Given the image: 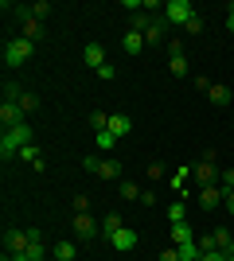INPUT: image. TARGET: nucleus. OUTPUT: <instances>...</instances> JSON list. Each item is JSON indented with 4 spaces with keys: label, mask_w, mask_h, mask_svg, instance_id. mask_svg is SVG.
Returning a JSON list of instances; mask_svg holds the SVG:
<instances>
[{
    "label": "nucleus",
    "mask_w": 234,
    "mask_h": 261,
    "mask_svg": "<svg viewBox=\"0 0 234 261\" xmlns=\"http://www.w3.org/2000/svg\"><path fill=\"white\" fill-rule=\"evenodd\" d=\"M28 246H32L28 230H8L4 234V253H28Z\"/></svg>",
    "instance_id": "nucleus-7"
},
{
    "label": "nucleus",
    "mask_w": 234,
    "mask_h": 261,
    "mask_svg": "<svg viewBox=\"0 0 234 261\" xmlns=\"http://www.w3.org/2000/svg\"><path fill=\"white\" fill-rule=\"evenodd\" d=\"M160 261H179V253H176V246H172V250H164V253H160Z\"/></svg>",
    "instance_id": "nucleus-35"
},
{
    "label": "nucleus",
    "mask_w": 234,
    "mask_h": 261,
    "mask_svg": "<svg viewBox=\"0 0 234 261\" xmlns=\"http://www.w3.org/2000/svg\"><path fill=\"white\" fill-rule=\"evenodd\" d=\"M82 168H86V172H94V175H101V179H117V172H121V164L110 160V156H106V160H101V156H86V160H82Z\"/></svg>",
    "instance_id": "nucleus-4"
},
{
    "label": "nucleus",
    "mask_w": 234,
    "mask_h": 261,
    "mask_svg": "<svg viewBox=\"0 0 234 261\" xmlns=\"http://www.w3.org/2000/svg\"><path fill=\"white\" fill-rule=\"evenodd\" d=\"M12 12H20V16H23V35H28V39H32V43H35V35H43V28H39V20H35L32 12H23V8H12Z\"/></svg>",
    "instance_id": "nucleus-16"
},
{
    "label": "nucleus",
    "mask_w": 234,
    "mask_h": 261,
    "mask_svg": "<svg viewBox=\"0 0 234 261\" xmlns=\"http://www.w3.org/2000/svg\"><path fill=\"white\" fill-rule=\"evenodd\" d=\"M184 215H188V203H172V207H168V218H172V222H184Z\"/></svg>",
    "instance_id": "nucleus-27"
},
{
    "label": "nucleus",
    "mask_w": 234,
    "mask_h": 261,
    "mask_svg": "<svg viewBox=\"0 0 234 261\" xmlns=\"http://www.w3.org/2000/svg\"><path fill=\"white\" fill-rule=\"evenodd\" d=\"M70 230H74V238H82V242H86V238H94V234L101 230V222H98V218H90L86 211H78V215L70 218Z\"/></svg>",
    "instance_id": "nucleus-5"
},
{
    "label": "nucleus",
    "mask_w": 234,
    "mask_h": 261,
    "mask_svg": "<svg viewBox=\"0 0 234 261\" xmlns=\"http://www.w3.org/2000/svg\"><path fill=\"white\" fill-rule=\"evenodd\" d=\"M164 20H168V23H184V28H188V23L195 20L191 0H168V4H164Z\"/></svg>",
    "instance_id": "nucleus-3"
},
{
    "label": "nucleus",
    "mask_w": 234,
    "mask_h": 261,
    "mask_svg": "<svg viewBox=\"0 0 234 261\" xmlns=\"http://www.w3.org/2000/svg\"><path fill=\"white\" fill-rule=\"evenodd\" d=\"M20 109H23V113H32V109H39V101H35L32 94H23V98H20Z\"/></svg>",
    "instance_id": "nucleus-31"
},
{
    "label": "nucleus",
    "mask_w": 234,
    "mask_h": 261,
    "mask_svg": "<svg viewBox=\"0 0 234 261\" xmlns=\"http://www.w3.org/2000/svg\"><path fill=\"white\" fill-rule=\"evenodd\" d=\"M223 203H226V215H234V191H230V195L223 199Z\"/></svg>",
    "instance_id": "nucleus-36"
},
{
    "label": "nucleus",
    "mask_w": 234,
    "mask_h": 261,
    "mask_svg": "<svg viewBox=\"0 0 234 261\" xmlns=\"http://www.w3.org/2000/svg\"><path fill=\"white\" fill-rule=\"evenodd\" d=\"M117 230H121V218H117V215H106V218H101V234H106V238H113Z\"/></svg>",
    "instance_id": "nucleus-20"
},
{
    "label": "nucleus",
    "mask_w": 234,
    "mask_h": 261,
    "mask_svg": "<svg viewBox=\"0 0 234 261\" xmlns=\"http://www.w3.org/2000/svg\"><path fill=\"white\" fill-rule=\"evenodd\" d=\"M219 175H223V172L215 168V160H211V156H207L203 164H195V179H199L203 187H207V184H219Z\"/></svg>",
    "instance_id": "nucleus-9"
},
{
    "label": "nucleus",
    "mask_w": 234,
    "mask_h": 261,
    "mask_svg": "<svg viewBox=\"0 0 234 261\" xmlns=\"http://www.w3.org/2000/svg\"><path fill=\"white\" fill-rule=\"evenodd\" d=\"M207 98H211L215 106H226V101H230V90H226V86H211V90H207Z\"/></svg>",
    "instance_id": "nucleus-21"
},
{
    "label": "nucleus",
    "mask_w": 234,
    "mask_h": 261,
    "mask_svg": "<svg viewBox=\"0 0 234 261\" xmlns=\"http://www.w3.org/2000/svg\"><path fill=\"white\" fill-rule=\"evenodd\" d=\"M117 191H121V199H129V203H133V199H137V203L145 199V191H141V187H137V184H129V179H125V184L117 187Z\"/></svg>",
    "instance_id": "nucleus-19"
},
{
    "label": "nucleus",
    "mask_w": 234,
    "mask_h": 261,
    "mask_svg": "<svg viewBox=\"0 0 234 261\" xmlns=\"http://www.w3.org/2000/svg\"><path fill=\"white\" fill-rule=\"evenodd\" d=\"M110 242H113V250L129 253V250H133V246H137V230H125V226H121V230H117V234H113Z\"/></svg>",
    "instance_id": "nucleus-10"
},
{
    "label": "nucleus",
    "mask_w": 234,
    "mask_h": 261,
    "mask_svg": "<svg viewBox=\"0 0 234 261\" xmlns=\"http://www.w3.org/2000/svg\"><path fill=\"white\" fill-rule=\"evenodd\" d=\"M82 59H86V63L94 66V70H101V66H106V47H101V43H86Z\"/></svg>",
    "instance_id": "nucleus-12"
},
{
    "label": "nucleus",
    "mask_w": 234,
    "mask_h": 261,
    "mask_svg": "<svg viewBox=\"0 0 234 261\" xmlns=\"http://www.w3.org/2000/svg\"><path fill=\"white\" fill-rule=\"evenodd\" d=\"M168 51H172V59H168V70H172L176 78H184V74L191 70V66H188V55H184V43H176V39H172V43H168Z\"/></svg>",
    "instance_id": "nucleus-6"
},
{
    "label": "nucleus",
    "mask_w": 234,
    "mask_h": 261,
    "mask_svg": "<svg viewBox=\"0 0 234 261\" xmlns=\"http://www.w3.org/2000/svg\"><path fill=\"white\" fill-rule=\"evenodd\" d=\"M129 129H133V121L125 117V113H110V133L121 141V137H129Z\"/></svg>",
    "instance_id": "nucleus-13"
},
{
    "label": "nucleus",
    "mask_w": 234,
    "mask_h": 261,
    "mask_svg": "<svg viewBox=\"0 0 234 261\" xmlns=\"http://www.w3.org/2000/svg\"><path fill=\"white\" fill-rule=\"evenodd\" d=\"M32 51H35V43L28 39V35H16V39H8V43H4V66H8V70L23 66L28 59H32Z\"/></svg>",
    "instance_id": "nucleus-2"
},
{
    "label": "nucleus",
    "mask_w": 234,
    "mask_h": 261,
    "mask_svg": "<svg viewBox=\"0 0 234 261\" xmlns=\"http://www.w3.org/2000/svg\"><path fill=\"white\" fill-rule=\"evenodd\" d=\"M226 28H230V32H234V8H230V16H226Z\"/></svg>",
    "instance_id": "nucleus-37"
},
{
    "label": "nucleus",
    "mask_w": 234,
    "mask_h": 261,
    "mask_svg": "<svg viewBox=\"0 0 234 261\" xmlns=\"http://www.w3.org/2000/svg\"><path fill=\"white\" fill-rule=\"evenodd\" d=\"M28 12H32L35 20H43L47 12H51V4H47V0H39V4H32V8H28Z\"/></svg>",
    "instance_id": "nucleus-29"
},
{
    "label": "nucleus",
    "mask_w": 234,
    "mask_h": 261,
    "mask_svg": "<svg viewBox=\"0 0 234 261\" xmlns=\"http://www.w3.org/2000/svg\"><path fill=\"white\" fill-rule=\"evenodd\" d=\"M226 261H234V257H226Z\"/></svg>",
    "instance_id": "nucleus-38"
},
{
    "label": "nucleus",
    "mask_w": 234,
    "mask_h": 261,
    "mask_svg": "<svg viewBox=\"0 0 234 261\" xmlns=\"http://www.w3.org/2000/svg\"><path fill=\"white\" fill-rule=\"evenodd\" d=\"M20 113H23L20 106H12V101H4V106H0V125H4V129H12V125H20Z\"/></svg>",
    "instance_id": "nucleus-15"
},
{
    "label": "nucleus",
    "mask_w": 234,
    "mask_h": 261,
    "mask_svg": "<svg viewBox=\"0 0 234 261\" xmlns=\"http://www.w3.org/2000/svg\"><path fill=\"white\" fill-rule=\"evenodd\" d=\"M188 175H191V168H176V172H172V187H176V191H184Z\"/></svg>",
    "instance_id": "nucleus-25"
},
{
    "label": "nucleus",
    "mask_w": 234,
    "mask_h": 261,
    "mask_svg": "<svg viewBox=\"0 0 234 261\" xmlns=\"http://www.w3.org/2000/svg\"><path fill=\"white\" fill-rule=\"evenodd\" d=\"M94 141H98V148H101V152H110L113 144H117V137H113V133H110V129H101V133H98V137H94Z\"/></svg>",
    "instance_id": "nucleus-23"
},
{
    "label": "nucleus",
    "mask_w": 234,
    "mask_h": 261,
    "mask_svg": "<svg viewBox=\"0 0 234 261\" xmlns=\"http://www.w3.org/2000/svg\"><path fill=\"white\" fill-rule=\"evenodd\" d=\"M172 242H176V246L195 242V226H188V222H172Z\"/></svg>",
    "instance_id": "nucleus-17"
},
{
    "label": "nucleus",
    "mask_w": 234,
    "mask_h": 261,
    "mask_svg": "<svg viewBox=\"0 0 234 261\" xmlns=\"http://www.w3.org/2000/svg\"><path fill=\"white\" fill-rule=\"evenodd\" d=\"M121 47H125V55H141V51H145V35H141V32H125V39H121Z\"/></svg>",
    "instance_id": "nucleus-14"
},
{
    "label": "nucleus",
    "mask_w": 234,
    "mask_h": 261,
    "mask_svg": "<svg viewBox=\"0 0 234 261\" xmlns=\"http://www.w3.org/2000/svg\"><path fill=\"white\" fill-rule=\"evenodd\" d=\"M98 74H101V82H110V78H117V70H113V66L106 63V66H101V70H98Z\"/></svg>",
    "instance_id": "nucleus-34"
},
{
    "label": "nucleus",
    "mask_w": 234,
    "mask_h": 261,
    "mask_svg": "<svg viewBox=\"0 0 234 261\" xmlns=\"http://www.w3.org/2000/svg\"><path fill=\"white\" fill-rule=\"evenodd\" d=\"M164 175V164H148V179H160Z\"/></svg>",
    "instance_id": "nucleus-33"
},
{
    "label": "nucleus",
    "mask_w": 234,
    "mask_h": 261,
    "mask_svg": "<svg viewBox=\"0 0 234 261\" xmlns=\"http://www.w3.org/2000/svg\"><path fill=\"white\" fill-rule=\"evenodd\" d=\"M164 16H148V28H145V43H160L164 39Z\"/></svg>",
    "instance_id": "nucleus-11"
},
{
    "label": "nucleus",
    "mask_w": 234,
    "mask_h": 261,
    "mask_svg": "<svg viewBox=\"0 0 234 261\" xmlns=\"http://www.w3.org/2000/svg\"><path fill=\"white\" fill-rule=\"evenodd\" d=\"M230 164H234V160H230Z\"/></svg>",
    "instance_id": "nucleus-39"
},
{
    "label": "nucleus",
    "mask_w": 234,
    "mask_h": 261,
    "mask_svg": "<svg viewBox=\"0 0 234 261\" xmlns=\"http://www.w3.org/2000/svg\"><path fill=\"white\" fill-rule=\"evenodd\" d=\"M223 199H226L223 187H219V184H207V187L199 191V207H203V211H215L219 203H223Z\"/></svg>",
    "instance_id": "nucleus-8"
},
{
    "label": "nucleus",
    "mask_w": 234,
    "mask_h": 261,
    "mask_svg": "<svg viewBox=\"0 0 234 261\" xmlns=\"http://www.w3.org/2000/svg\"><path fill=\"white\" fill-rule=\"evenodd\" d=\"M20 98H23V90L16 86V82H8V86H4V101H12V106H20Z\"/></svg>",
    "instance_id": "nucleus-24"
},
{
    "label": "nucleus",
    "mask_w": 234,
    "mask_h": 261,
    "mask_svg": "<svg viewBox=\"0 0 234 261\" xmlns=\"http://www.w3.org/2000/svg\"><path fill=\"white\" fill-rule=\"evenodd\" d=\"M219 187H223L226 195L234 191V168H223V175H219Z\"/></svg>",
    "instance_id": "nucleus-26"
},
{
    "label": "nucleus",
    "mask_w": 234,
    "mask_h": 261,
    "mask_svg": "<svg viewBox=\"0 0 234 261\" xmlns=\"http://www.w3.org/2000/svg\"><path fill=\"white\" fill-rule=\"evenodd\" d=\"M199 261H226V253H223V250H207Z\"/></svg>",
    "instance_id": "nucleus-32"
},
{
    "label": "nucleus",
    "mask_w": 234,
    "mask_h": 261,
    "mask_svg": "<svg viewBox=\"0 0 234 261\" xmlns=\"http://www.w3.org/2000/svg\"><path fill=\"white\" fill-rule=\"evenodd\" d=\"M55 261H74V242H59L55 246Z\"/></svg>",
    "instance_id": "nucleus-22"
},
{
    "label": "nucleus",
    "mask_w": 234,
    "mask_h": 261,
    "mask_svg": "<svg viewBox=\"0 0 234 261\" xmlns=\"http://www.w3.org/2000/svg\"><path fill=\"white\" fill-rule=\"evenodd\" d=\"M215 246H219V250H230V234H226V230H219V234H215Z\"/></svg>",
    "instance_id": "nucleus-30"
},
{
    "label": "nucleus",
    "mask_w": 234,
    "mask_h": 261,
    "mask_svg": "<svg viewBox=\"0 0 234 261\" xmlns=\"http://www.w3.org/2000/svg\"><path fill=\"white\" fill-rule=\"evenodd\" d=\"M90 125H94V133L110 129V113H94V117H90Z\"/></svg>",
    "instance_id": "nucleus-28"
},
{
    "label": "nucleus",
    "mask_w": 234,
    "mask_h": 261,
    "mask_svg": "<svg viewBox=\"0 0 234 261\" xmlns=\"http://www.w3.org/2000/svg\"><path fill=\"white\" fill-rule=\"evenodd\" d=\"M23 144H32V125H28V121L4 129V137H0V156H4V160H8V156H20Z\"/></svg>",
    "instance_id": "nucleus-1"
},
{
    "label": "nucleus",
    "mask_w": 234,
    "mask_h": 261,
    "mask_svg": "<svg viewBox=\"0 0 234 261\" xmlns=\"http://www.w3.org/2000/svg\"><path fill=\"white\" fill-rule=\"evenodd\" d=\"M176 253H179V261H199L203 257L199 242H184V246H176Z\"/></svg>",
    "instance_id": "nucleus-18"
}]
</instances>
